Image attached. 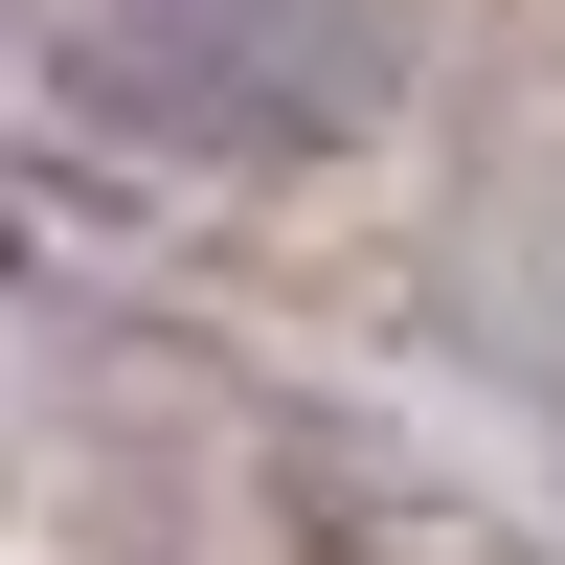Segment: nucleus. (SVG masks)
<instances>
[{
	"label": "nucleus",
	"instance_id": "f257e3e1",
	"mask_svg": "<svg viewBox=\"0 0 565 565\" xmlns=\"http://www.w3.org/2000/svg\"><path fill=\"white\" fill-rule=\"evenodd\" d=\"M385 68H407L385 0H90V90L204 159H317L385 114Z\"/></svg>",
	"mask_w": 565,
	"mask_h": 565
}]
</instances>
